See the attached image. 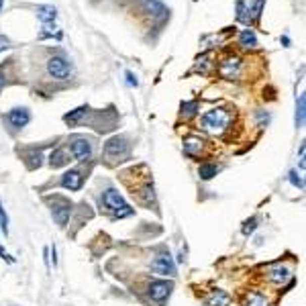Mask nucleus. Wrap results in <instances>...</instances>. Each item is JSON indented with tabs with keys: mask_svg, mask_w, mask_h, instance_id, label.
Masks as SVG:
<instances>
[{
	"mask_svg": "<svg viewBox=\"0 0 306 306\" xmlns=\"http://www.w3.org/2000/svg\"><path fill=\"white\" fill-rule=\"evenodd\" d=\"M229 123H231V115L225 109H213L202 115V129L213 135L225 133L229 129Z\"/></svg>",
	"mask_w": 306,
	"mask_h": 306,
	"instance_id": "nucleus-1",
	"label": "nucleus"
},
{
	"mask_svg": "<svg viewBox=\"0 0 306 306\" xmlns=\"http://www.w3.org/2000/svg\"><path fill=\"white\" fill-rule=\"evenodd\" d=\"M102 204H105L111 213H115V219H123V217L133 215V209L127 204V200L121 196V192L115 190V188L105 190V194H102Z\"/></svg>",
	"mask_w": 306,
	"mask_h": 306,
	"instance_id": "nucleus-2",
	"label": "nucleus"
},
{
	"mask_svg": "<svg viewBox=\"0 0 306 306\" xmlns=\"http://www.w3.org/2000/svg\"><path fill=\"white\" fill-rule=\"evenodd\" d=\"M45 202L51 207V215L58 221L60 227H66L68 221H70V215H72V202L64 196H47Z\"/></svg>",
	"mask_w": 306,
	"mask_h": 306,
	"instance_id": "nucleus-3",
	"label": "nucleus"
},
{
	"mask_svg": "<svg viewBox=\"0 0 306 306\" xmlns=\"http://www.w3.org/2000/svg\"><path fill=\"white\" fill-rule=\"evenodd\" d=\"M151 272L153 274H160V276H170V278H174L176 276V264H174V260H172V255L168 253V251H160L156 258L151 260Z\"/></svg>",
	"mask_w": 306,
	"mask_h": 306,
	"instance_id": "nucleus-4",
	"label": "nucleus"
},
{
	"mask_svg": "<svg viewBox=\"0 0 306 306\" xmlns=\"http://www.w3.org/2000/svg\"><path fill=\"white\" fill-rule=\"evenodd\" d=\"M105 156L107 160H123L129 156V143L125 137H111L105 143Z\"/></svg>",
	"mask_w": 306,
	"mask_h": 306,
	"instance_id": "nucleus-5",
	"label": "nucleus"
},
{
	"mask_svg": "<svg viewBox=\"0 0 306 306\" xmlns=\"http://www.w3.org/2000/svg\"><path fill=\"white\" fill-rule=\"evenodd\" d=\"M47 72L56 80H68L72 76V64L62 56H54L47 62Z\"/></svg>",
	"mask_w": 306,
	"mask_h": 306,
	"instance_id": "nucleus-6",
	"label": "nucleus"
},
{
	"mask_svg": "<svg viewBox=\"0 0 306 306\" xmlns=\"http://www.w3.org/2000/svg\"><path fill=\"white\" fill-rule=\"evenodd\" d=\"M174 290V284L168 282V280H158V282H151L149 284V298L156 302V304H164L170 294Z\"/></svg>",
	"mask_w": 306,
	"mask_h": 306,
	"instance_id": "nucleus-7",
	"label": "nucleus"
},
{
	"mask_svg": "<svg viewBox=\"0 0 306 306\" xmlns=\"http://www.w3.org/2000/svg\"><path fill=\"white\" fill-rule=\"evenodd\" d=\"M70 151L74 160L78 162H88L92 158V143L86 139V137H76L70 141Z\"/></svg>",
	"mask_w": 306,
	"mask_h": 306,
	"instance_id": "nucleus-8",
	"label": "nucleus"
},
{
	"mask_svg": "<svg viewBox=\"0 0 306 306\" xmlns=\"http://www.w3.org/2000/svg\"><path fill=\"white\" fill-rule=\"evenodd\" d=\"M7 121L11 123V127H15V129H23V127H27L29 125V121H31V113H29V109H25V107H21V109H13L9 115H7Z\"/></svg>",
	"mask_w": 306,
	"mask_h": 306,
	"instance_id": "nucleus-9",
	"label": "nucleus"
},
{
	"mask_svg": "<svg viewBox=\"0 0 306 306\" xmlns=\"http://www.w3.org/2000/svg\"><path fill=\"white\" fill-rule=\"evenodd\" d=\"M143 11H145L147 15H151L153 19H160V21L166 19L168 13H170L162 0H143Z\"/></svg>",
	"mask_w": 306,
	"mask_h": 306,
	"instance_id": "nucleus-10",
	"label": "nucleus"
},
{
	"mask_svg": "<svg viewBox=\"0 0 306 306\" xmlns=\"http://www.w3.org/2000/svg\"><path fill=\"white\" fill-rule=\"evenodd\" d=\"M241 60L239 58H227L223 64H221V76L223 78H229V80H233V78H239L241 76Z\"/></svg>",
	"mask_w": 306,
	"mask_h": 306,
	"instance_id": "nucleus-11",
	"label": "nucleus"
},
{
	"mask_svg": "<svg viewBox=\"0 0 306 306\" xmlns=\"http://www.w3.org/2000/svg\"><path fill=\"white\" fill-rule=\"evenodd\" d=\"M82 184H84V176H82V172H78V170H70V172H66L64 178H62V186H64L66 190H70V192H78V190L82 188Z\"/></svg>",
	"mask_w": 306,
	"mask_h": 306,
	"instance_id": "nucleus-12",
	"label": "nucleus"
},
{
	"mask_svg": "<svg viewBox=\"0 0 306 306\" xmlns=\"http://www.w3.org/2000/svg\"><path fill=\"white\" fill-rule=\"evenodd\" d=\"M70 164V153L66 147H58L54 153L49 156V166L54 170H60V168H66Z\"/></svg>",
	"mask_w": 306,
	"mask_h": 306,
	"instance_id": "nucleus-13",
	"label": "nucleus"
},
{
	"mask_svg": "<svg viewBox=\"0 0 306 306\" xmlns=\"http://www.w3.org/2000/svg\"><path fill=\"white\" fill-rule=\"evenodd\" d=\"M268 278H270V282H274V284L282 286L286 280H290V278H292V274H290V270H288V268L278 266V268H272V270H270Z\"/></svg>",
	"mask_w": 306,
	"mask_h": 306,
	"instance_id": "nucleus-14",
	"label": "nucleus"
},
{
	"mask_svg": "<svg viewBox=\"0 0 306 306\" xmlns=\"http://www.w3.org/2000/svg\"><path fill=\"white\" fill-rule=\"evenodd\" d=\"M88 107H78V109H74L72 113H68L66 117H64V121H66V125H70V127H76V125H80L82 123V119L88 115Z\"/></svg>",
	"mask_w": 306,
	"mask_h": 306,
	"instance_id": "nucleus-15",
	"label": "nucleus"
},
{
	"mask_svg": "<svg viewBox=\"0 0 306 306\" xmlns=\"http://www.w3.org/2000/svg\"><path fill=\"white\" fill-rule=\"evenodd\" d=\"M200 151H202V139L200 137H188L184 141V153H186V156L196 158Z\"/></svg>",
	"mask_w": 306,
	"mask_h": 306,
	"instance_id": "nucleus-16",
	"label": "nucleus"
},
{
	"mask_svg": "<svg viewBox=\"0 0 306 306\" xmlns=\"http://www.w3.org/2000/svg\"><path fill=\"white\" fill-rule=\"evenodd\" d=\"M37 17H39L41 23H54L56 17H58V11H56V7L41 5V7H37Z\"/></svg>",
	"mask_w": 306,
	"mask_h": 306,
	"instance_id": "nucleus-17",
	"label": "nucleus"
},
{
	"mask_svg": "<svg viewBox=\"0 0 306 306\" xmlns=\"http://www.w3.org/2000/svg\"><path fill=\"white\" fill-rule=\"evenodd\" d=\"M229 304H231V296L227 292H223V290L213 292L209 296V300H207V306H229Z\"/></svg>",
	"mask_w": 306,
	"mask_h": 306,
	"instance_id": "nucleus-18",
	"label": "nucleus"
},
{
	"mask_svg": "<svg viewBox=\"0 0 306 306\" xmlns=\"http://www.w3.org/2000/svg\"><path fill=\"white\" fill-rule=\"evenodd\" d=\"M245 306H270V302L262 292H249L245 298Z\"/></svg>",
	"mask_w": 306,
	"mask_h": 306,
	"instance_id": "nucleus-19",
	"label": "nucleus"
},
{
	"mask_svg": "<svg viewBox=\"0 0 306 306\" xmlns=\"http://www.w3.org/2000/svg\"><path fill=\"white\" fill-rule=\"evenodd\" d=\"M137 194H139L141 202H143V204H147V207H151V204H156V192H153V186H151V184H145Z\"/></svg>",
	"mask_w": 306,
	"mask_h": 306,
	"instance_id": "nucleus-20",
	"label": "nucleus"
},
{
	"mask_svg": "<svg viewBox=\"0 0 306 306\" xmlns=\"http://www.w3.org/2000/svg\"><path fill=\"white\" fill-rule=\"evenodd\" d=\"M217 174H219V166H217V164H202V166L198 168V176H200L202 180H213Z\"/></svg>",
	"mask_w": 306,
	"mask_h": 306,
	"instance_id": "nucleus-21",
	"label": "nucleus"
},
{
	"mask_svg": "<svg viewBox=\"0 0 306 306\" xmlns=\"http://www.w3.org/2000/svg\"><path fill=\"white\" fill-rule=\"evenodd\" d=\"M239 41H241L243 47H255V45H258V37H255V33H253L251 29H245V31L241 33Z\"/></svg>",
	"mask_w": 306,
	"mask_h": 306,
	"instance_id": "nucleus-22",
	"label": "nucleus"
},
{
	"mask_svg": "<svg viewBox=\"0 0 306 306\" xmlns=\"http://www.w3.org/2000/svg\"><path fill=\"white\" fill-rule=\"evenodd\" d=\"M47 37H56V39H60L62 37V33H60V29L54 25V23H43V31H41V39H47Z\"/></svg>",
	"mask_w": 306,
	"mask_h": 306,
	"instance_id": "nucleus-23",
	"label": "nucleus"
},
{
	"mask_svg": "<svg viewBox=\"0 0 306 306\" xmlns=\"http://www.w3.org/2000/svg\"><path fill=\"white\" fill-rule=\"evenodd\" d=\"M27 164H29L31 170H39L41 164H43V156L39 151H31V153H27Z\"/></svg>",
	"mask_w": 306,
	"mask_h": 306,
	"instance_id": "nucleus-24",
	"label": "nucleus"
},
{
	"mask_svg": "<svg viewBox=\"0 0 306 306\" xmlns=\"http://www.w3.org/2000/svg\"><path fill=\"white\" fill-rule=\"evenodd\" d=\"M237 21H241V23H249L251 21V17L247 15V7H245L243 0H237Z\"/></svg>",
	"mask_w": 306,
	"mask_h": 306,
	"instance_id": "nucleus-25",
	"label": "nucleus"
},
{
	"mask_svg": "<svg viewBox=\"0 0 306 306\" xmlns=\"http://www.w3.org/2000/svg\"><path fill=\"white\" fill-rule=\"evenodd\" d=\"M255 229H258V219H255V217H251V219H247L245 223H243V227H241V233L245 235V237H249Z\"/></svg>",
	"mask_w": 306,
	"mask_h": 306,
	"instance_id": "nucleus-26",
	"label": "nucleus"
},
{
	"mask_svg": "<svg viewBox=\"0 0 306 306\" xmlns=\"http://www.w3.org/2000/svg\"><path fill=\"white\" fill-rule=\"evenodd\" d=\"M304 125V96L298 98V107H296V127L300 129Z\"/></svg>",
	"mask_w": 306,
	"mask_h": 306,
	"instance_id": "nucleus-27",
	"label": "nucleus"
},
{
	"mask_svg": "<svg viewBox=\"0 0 306 306\" xmlns=\"http://www.w3.org/2000/svg\"><path fill=\"white\" fill-rule=\"evenodd\" d=\"M198 111V102H182V115L184 117H194Z\"/></svg>",
	"mask_w": 306,
	"mask_h": 306,
	"instance_id": "nucleus-28",
	"label": "nucleus"
},
{
	"mask_svg": "<svg viewBox=\"0 0 306 306\" xmlns=\"http://www.w3.org/2000/svg\"><path fill=\"white\" fill-rule=\"evenodd\" d=\"M0 227H3V231H5V233L9 231V217H7V213H5L3 202H0Z\"/></svg>",
	"mask_w": 306,
	"mask_h": 306,
	"instance_id": "nucleus-29",
	"label": "nucleus"
},
{
	"mask_svg": "<svg viewBox=\"0 0 306 306\" xmlns=\"http://www.w3.org/2000/svg\"><path fill=\"white\" fill-rule=\"evenodd\" d=\"M288 176H290V182H292V184H294L296 188H300V190L304 188V182H302V178H300V176H298L296 172H290Z\"/></svg>",
	"mask_w": 306,
	"mask_h": 306,
	"instance_id": "nucleus-30",
	"label": "nucleus"
},
{
	"mask_svg": "<svg viewBox=\"0 0 306 306\" xmlns=\"http://www.w3.org/2000/svg\"><path fill=\"white\" fill-rule=\"evenodd\" d=\"M264 3H266V0H255V5H253V15H255V19H260L262 9H264Z\"/></svg>",
	"mask_w": 306,
	"mask_h": 306,
	"instance_id": "nucleus-31",
	"label": "nucleus"
},
{
	"mask_svg": "<svg viewBox=\"0 0 306 306\" xmlns=\"http://www.w3.org/2000/svg\"><path fill=\"white\" fill-rule=\"evenodd\" d=\"M125 76H127V84L129 86H135V88L139 86V80H137V76L133 72H125Z\"/></svg>",
	"mask_w": 306,
	"mask_h": 306,
	"instance_id": "nucleus-32",
	"label": "nucleus"
},
{
	"mask_svg": "<svg viewBox=\"0 0 306 306\" xmlns=\"http://www.w3.org/2000/svg\"><path fill=\"white\" fill-rule=\"evenodd\" d=\"M0 258H3V260H7L9 264H15V260L11 258V255H9V253H7V251H5L3 247H0Z\"/></svg>",
	"mask_w": 306,
	"mask_h": 306,
	"instance_id": "nucleus-33",
	"label": "nucleus"
},
{
	"mask_svg": "<svg viewBox=\"0 0 306 306\" xmlns=\"http://www.w3.org/2000/svg\"><path fill=\"white\" fill-rule=\"evenodd\" d=\"M49 251H51V258H54V266H58V258H56V255H58V253H56V245L51 247Z\"/></svg>",
	"mask_w": 306,
	"mask_h": 306,
	"instance_id": "nucleus-34",
	"label": "nucleus"
},
{
	"mask_svg": "<svg viewBox=\"0 0 306 306\" xmlns=\"http://www.w3.org/2000/svg\"><path fill=\"white\" fill-rule=\"evenodd\" d=\"M9 45H7V41L5 39H0V51H3V49H7Z\"/></svg>",
	"mask_w": 306,
	"mask_h": 306,
	"instance_id": "nucleus-35",
	"label": "nucleus"
},
{
	"mask_svg": "<svg viewBox=\"0 0 306 306\" xmlns=\"http://www.w3.org/2000/svg\"><path fill=\"white\" fill-rule=\"evenodd\" d=\"M3 88H5V76L0 74V90H3Z\"/></svg>",
	"mask_w": 306,
	"mask_h": 306,
	"instance_id": "nucleus-36",
	"label": "nucleus"
},
{
	"mask_svg": "<svg viewBox=\"0 0 306 306\" xmlns=\"http://www.w3.org/2000/svg\"><path fill=\"white\" fill-rule=\"evenodd\" d=\"M3 7H5V0H0V11H3Z\"/></svg>",
	"mask_w": 306,
	"mask_h": 306,
	"instance_id": "nucleus-37",
	"label": "nucleus"
}]
</instances>
